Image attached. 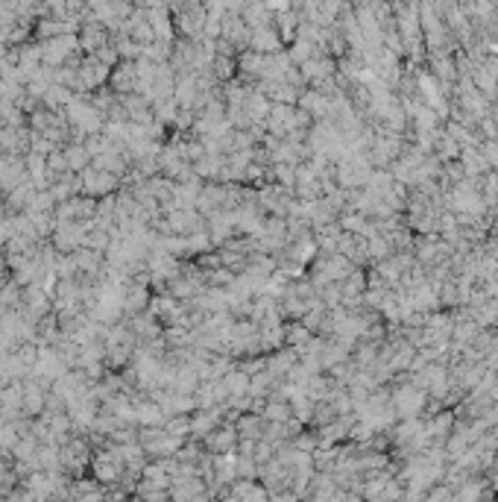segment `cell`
Segmentation results:
<instances>
[{"label": "cell", "instance_id": "cell-1", "mask_svg": "<svg viewBox=\"0 0 498 502\" xmlns=\"http://www.w3.org/2000/svg\"><path fill=\"white\" fill-rule=\"evenodd\" d=\"M65 162H68V170H77V174H82L85 168H89V162H91V156H89V150H85V144H80V141H73V144H68L65 150Z\"/></svg>", "mask_w": 498, "mask_h": 502}]
</instances>
